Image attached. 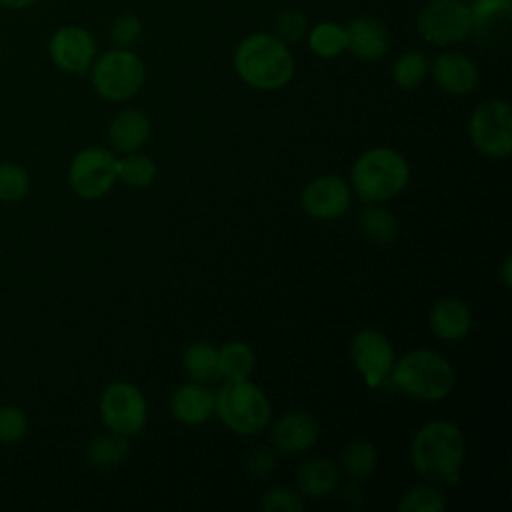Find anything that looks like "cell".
Masks as SVG:
<instances>
[{
    "mask_svg": "<svg viewBox=\"0 0 512 512\" xmlns=\"http://www.w3.org/2000/svg\"><path fill=\"white\" fill-rule=\"evenodd\" d=\"M466 458L464 432L448 420L424 424L412 438L410 462L430 482L456 484Z\"/></svg>",
    "mask_w": 512,
    "mask_h": 512,
    "instance_id": "obj_1",
    "label": "cell"
},
{
    "mask_svg": "<svg viewBox=\"0 0 512 512\" xmlns=\"http://www.w3.org/2000/svg\"><path fill=\"white\" fill-rule=\"evenodd\" d=\"M234 70L252 88L278 90L292 80L294 58L288 44L274 34L254 32L236 46Z\"/></svg>",
    "mask_w": 512,
    "mask_h": 512,
    "instance_id": "obj_2",
    "label": "cell"
},
{
    "mask_svg": "<svg viewBox=\"0 0 512 512\" xmlns=\"http://www.w3.org/2000/svg\"><path fill=\"white\" fill-rule=\"evenodd\" d=\"M390 374L396 388L422 402H438L446 398L456 382L454 368L448 358L428 348L406 352L392 366Z\"/></svg>",
    "mask_w": 512,
    "mask_h": 512,
    "instance_id": "obj_3",
    "label": "cell"
},
{
    "mask_svg": "<svg viewBox=\"0 0 512 512\" xmlns=\"http://www.w3.org/2000/svg\"><path fill=\"white\" fill-rule=\"evenodd\" d=\"M408 180V162L392 148H370L362 152L352 166V188L364 202H386L398 196Z\"/></svg>",
    "mask_w": 512,
    "mask_h": 512,
    "instance_id": "obj_4",
    "label": "cell"
},
{
    "mask_svg": "<svg viewBox=\"0 0 512 512\" xmlns=\"http://www.w3.org/2000/svg\"><path fill=\"white\" fill-rule=\"evenodd\" d=\"M214 412L220 422L240 436L262 432L272 418L266 392L248 378L226 380L214 394Z\"/></svg>",
    "mask_w": 512,
    "mask_h": 512,
    "instance_id": "obj_5",
    "label": "cell"
},
{
    "mask_svg": "<svg viewBox=\"0 0 512 512\" xmlns=\"http://www.w3.org/2000/svg\"><path fill=\"white\" fill-rule=\"evenodd\" d=\"M90 78L96 94L108 102H124L140 92L146 80V68L130 48H112L98 56L90 66Z\"/></svg>",
    "mask_w": 512,
    "mask_h": 512,
    "instance_id": "obj_6",
    "label": "cell"
},
{
    "mask_svg": "<svg viewBox=\"0 0 512 512\" xmlns=\"http://www.w3.org/2000/svg\"><path fill=\"white\" fill-rule=\"evenodd\" d=\"M100 418L110 432L136 436L148 420V404L142 390L124 380L108 384L98 402Z\"/></svg>",
    "mask_w": 512,
    "mask_h": 512,
    "instance_id": "obj_7",
    "label": "cell"
},
{
    "mask_svg": "<svg viewBox=\"0 0 512 512\" xmlns=\"http://www.w3.org/2000/svg\"><path fill=\"white\" fill-rule=\"evenodd\" d=\"M468 134L476 150L490 158H506L512 152V108L506 100H488L474 108Z\"/></svg>",
    "mask_w": 512,
    "mask_h": 512,
    "instance_id": "obj_8",
    "label": "cell"
},
{
    "mask_svg": "<svg viewBox=\"0 0 512 512\" xmlns=\"http://www.w3.org/2000/svg\"><path fill=\"white\" fill-rule=\"evenodd\" d=\"M470 4L464 0H428L418 12L420 36L436 46L462 42L470 34Z\"/></svg>",
    "mask_w": 512,
    "mask_h": 512,
    "instance_id": "obj_9",
    "label": "cell"
},
{
    "mask_svg": "<svg viewBox=\"0 0 512 512\" xmlns=\"http://www.w3.org/2000/svg\"><path fill=\"white\" fill-rule=\"evenodd\" d=\"M68 182L84 200L106 196L116 182V156L100 146L82 148L70 162Z\"/></svg>",
    "mask_w": 512,
    "mask_h": 512,
    "instance_id": "obj_10",
    "label": "cell"
},
{
    "mask_svg": "<svg viewBox=\"0 0 512 512\" xmlns=\"http://www.w3.org/2000/svg\"><path fill=\"white\" fill-rule=\"evenodd\" d=\"M48 54L60 70L84 74L96 60V40L84 26L64 24L50 36Z\"/></svg>",
    "mask_w": 512,
    "mask_h": 512,
    "instance_id": "obj_11",
    "label": "cell"
},
{
    "mask_svg": "<svg viewBox=\"0 0 512 512\" xmlns=\"http://www.w3.org/2000/svg\"><path fill=\"white\" fill-rule=\"evenodd\" d=\"M350 358L370 388H378L394 366V348L390 340L374 328L354 334Z\"/></svg>",
    "mask_w": 512,
    "mask_h": 512,
    "instance_id": "obj_12",
    "label": "cell"
},
{
    "mask_svg": "<svg viewBox=\"0 0 512 512\" xmlns=\"http://www.w3.org/2000/svg\"><path fill=\"white\" fill-rule=\"evenodd\" d=\"M350 186L340 176H320L312 180L300 194L304 212L318 220H334L350 208Z\"/></svg>",
    "mask_w": 512,
    "mask_h": 512,
    "instance_id": "obj_13",
    "label": "cell"
},
{
    "mask_svg": "<svg viewBox=\"0 0 512 512\" xmlns=\"http://www.w3.org/2000/svg\"><path fill=\"white\" fill-rule=\"evenodd\" d=\"M346 50L366 62H376L390 50V32L376 16H356L346 26Z\"/></svg>",
    "mask_w": 512,
    "mask_h": 512,
    "instance_id": "obj_14",
    "label": "cell"
},
{
    "mask_svg": "<svg viewBox=\"0 0 512 512\" xmlns=\"http://www.w3.org/2000/svg\"><path fill=\"white\" fill-rule=\"evenodd\" d=\"M320 440V424L308 412H288L272 426L274 448L284 454H302Z\"/></svg>",
    "mask_w": 512,
    "mask_h": 512,
    "instance_id": "obj_15",
    "label": "cell"
},
{
    "mask_svg": "<svg viewBox=\"0 0 512 512\" xmlns=\"http://www.w3.org/2000/svg\"><path fill=\"white\" fill-rule=\"evenodd\" d=\"M434 82L448 94H470L480 82L478 64L464 52H442L432 64Z\"/></svg>",
    "mask_w": 512,
    "mask_h": 512,
    "instance_id": "obj_16",
    "label": "cell"
},
{
    "mask_svg": "<svg viewBox=\"0 0 512 512\" xmlns=\"http://www.w3.org/2000/svg\"><path fill=\"white\" fill-rule=\"evenodd\" d=\"M470 34L478 42H498L508 36L512 18V0H474L470 4Z\"/></svg>",
    "mask_w": 512,
    "mask_h": 512,
    "instance_id": "obj_17",
    "label": "cell"
},
{
    "mask_svg": "<svg viewBox=\"0 0 512 512\" xmlns=\"http://www.w3.org/2000/svg\"><path fill=\"white\" fill-rule=\"evenodd\" d=\"M170 412L182 424H202L214 412V392L200 382L182 384L170 396Z\"/></svg>",
    "mask_w": 512,
    "mask_h": 512,
    "instance_id": "obj_18",
    "label": "cell"
},
{
    "mask_svg": "<svg viewBox=\"0 0 512 512\" xmlns=\"http://www.w3.org/2000/svg\"><path fill=\"white\" fill-rule=\"evenodd\" d=\"M472 326V314L468 306L454 296H444L432 304L430 330L436 338L446 342L462 340Z\"/></svg>",
    "mask_w": 512,
    "mask_h": 512,
    "instance_id": "obj_19",
    "label": "cell"
},
{
    "mask_svg": "<svg viewBox=\"0 0 512 512\" xmlns=\"http://www.w3.org/2000/svg\"><path fill=\"white\" fill-rule=\"evenodd\" d=\"M150 136V120L144 112L136 108H124L120 110L108 128V140L110 144L128 154L140 150Z\"/></svg>",
    "mask_w": 512,
    "mask_h": 512,
    "instance_id": "obj_20",
    "label": "cell"
},
{
    "mask_svg": "<svg viewBox=\"0 0 512 512\" xmlns=\"http://www.w3.org/2000/svg\"><path fill=\"white\" fill-rule=\"evenodd\" d=\"M340 482L338 468L328 458H310L306 460L298 472H296V486L302 496H308L312 500L330 496Z\"/></svg>",
    "mask_w": 512,
    "mask_h": 512,
    "instance_id": "obj_21",
    "label": "cell"
},
{
    "mask_svg": "<svg viewBox=\"0 0 512 512\" xmlns=\"http://www.w3.org/2000/svg\"><path fill=\"white\" fill-rule=\"evenodd\" d=\"M186 374L200 384H212L222 378L218 348L208 342H194L186 348L182 358Z\"/></svg>",
    "mask_w": 512,
    "mask_h": 512,
    "instance_id": "obj_22",
    "label": "cell"
},
{
    "mask_svg": "<svg viewBox=\"0 0 512 512\" xmlns=\"http://www.w3.org/2000/svg\"><path fill=\"white\" fill-rule=\"evenodd\" d=\"M358 226L362 234L376 244H390L398 234L396 216L380 202H368L358 214Z\"/></svg>",
    "mask_w": 512,
    "mask_h": 512,
    "instance_id": "obj_23",
    "label": "cell"
},
{
    "mask_svg": "<svg viewBox=\"0 0 512 512\" xmlns=\"http://www.w3.org/2000/svg\"><path fill=\"white\" fill-rule=\"evenodd\" d=\"M130 452V444L126 436L110 432V434H100L92 438L86 446V458L92 466L96 468H112L124 462V458Z\"/></svg>",
    "mask_w": 512,
    "mask_h": 512,
    "instance_id": "obj_24",
    "label": "cell"
},
{
    "mask_svg": "<svg viewBox=\"0 0 512 512\" xmlns=\"http://www.w3.org/2000/svg\"><path fill=\"white\" fill-rule=\"evenodd\" d=\"M156 178V164L146 154L128 152L124 158H116V180L130 188H146Z\"/></svg>",
    "mask_w": 512,
    "mask_h": 512,
    "instance_id": "obj_25",
    "label": "cell"
},
{
    "mask_svg": "<svg viewBox=\"0 0 512 512\" xmlns=\"http://www.w3.org/2000/svg\"><path fill=\"white\" fill-rule=\"evenodd\" d=\"M220 374L226 380L248 378L256 366L254 350L244 342H228L218 350Z\"/></svg>",
    "mask_w": 512,
    "mask_h": 512,
    "instance_id": "obj_26",
    "label": "cell"
},
{
    "mask_svg": "<svg viewBox=\"0 0 512 512\" xmlns=\"http://www.w3.org/2000/svg\"><path fill=\"white\" fill-rule=\"evenodd\" d=\"M308 46L320 58H336L346 50V28L336 22H320L308 32Z\"/></svg>",
    "mask_w": 512,
    "mask_h": 512,
    "instance_id": "obj_27",
    "label": "cell"
},
{
    "mask_svg": "<svg viewBox=\"0 0 512 512\" xmlns=\"http://www.w3.org/2000/svg\"><path fill=\"white\" fill-rule=\"evenodd\" d=\"M378 464V450L368 440H354L342 452V468L350 478H366Z\"/></svg>",
    "mask_w": 512,
    "mask_h": 512,
    "instance_id": "obj_28",
    "label": "cell"
},
{
    "mask_svg": "<svg viewBox=\"0 0 512 512\" xmlns=\"http://www.w3.org/2000/svg\"><path fill=\"white\" fill-rule=\"evenodd\" d=\"M428 68H430L428 58L422 52L410 50L396 58L392 66V80L396 82V86L404 90H412L422 84V80L428 74Z\"/></svg>",
    "mask_w": 512,
    "mask_h": 512,
    "instance_id": "obj_29",
    "label": "cell"
},
{
    "mask_svg": "<svg viewBox=\"0 0 512 512\" xmlns=\"http://www.w3.org/2000/svg\"><path fill=\"white\" fill-rule=\"evenodd\" d=\"M30 190L28 170L16 162H0V202H18Z\"/></svg>",
    "mask_w": 512,
    "mask_h": 512,
    "instance_id": "obj_30",
    "label": "cell"
},
{
    "mask_svg": "<svg viewBox=\"0 0 512 512\" xmlns=\"http://www.w3.org/2000/svg\"><path fill=\"white\" fill-rule=\"evenodd\" d=\"M446 500L432 484H418L410 488L398 502L400 512H442Z\"/></svg>",
    "mask_w": 512,
    "mask_h": 512,
    "instance_id": "obj_31",
    "label": "cell"
},
{
    "mask_svg": "<svg viewBox=\"0 0 512 512\" xmlns=\"http://www.w3.org/2000/svg\"><path fill=\"white\" fill-rule=\"evenodd\" d=\"M308 32V20L300 10L286 8L274 20V36L284 44H296Z\"/></svg>",
    "mask_w": 512,
    "mask_h": 512,
    "instance_id": "obj_32",
    "label": "cell"
},
{
    "mask_svg": "<svg viewBox=\"0 0 512 512\" xmlns=\"http://www.w3.org/2000/svg\"><path fill=\"white\" fill-rule=\"evenodd\" d=\"M28 432V416L22 408L4 404L0 406V444H14Z\"/></svg>",
    "mask_w": 512,
    "mask_h": 512,
    "instance_id": "obj_33",
    "label": "cell"
},
{
    "mask_svg": "<svg viewBox=\"0 0 512 512\" xmlns=\"http://www.w3.org/2000/svg\"><path fill=\"white\" fill-rule=\"evenodd\" d=\"M142 36V22L136 14H120L110 24V40L116 48H132Z\"/></svg>",
    "mask_w": 512,
    "mask_h": 512,
    "instance_id": "obj_34",
    "label": "cell"
},
{
    "mask_svg": "<svg viewBox=\"0 0 512 512\" xmlns=\"http://www.w3.org/2000/svg\"><path fill=\"white\" fill-rule=\"evenodd\" d=\"M260 504H262V510H266V512H300V510H304V500L300 498V494L290 488H284V486L270 488L262 496Z\"/></svg>",
    "mask_w": 512,
    "mask_h": 512,
    "instance_id": "obj_35",
    "label": "cell"
},
{
    "mask_svg": "<svg viewBox=\"0 0 512 512\" xmlns=\"http://www.w3.org/2000/svg\"><path fill=\"white\" fill-rule=\"evenodd\" d=\"M244 466H246L250 476H254V478H268L270 472L276 466V454L268 446H258L256 450H252L248 454Z\"/></svg>",
    "mask_w": 512,
    "mask_h": 512,
    "instance_id": "obj_36",
    "label": "cell"
},
{
    "mask_svg": "<svg viewBox=\"0 0 512 512\" xmlns=\"http://www.w3.org/2000/svg\"><path fill=\"white\" fill-rule=\"evenodd\" d=\"M38 0H0V8L6 10H26L30 6H34Z\"/></svg>",
    "mask_w": 512,
    "mask_h": 512,
    "instance_id": "obj_37",
    "label": "cell"
},
{
    "mask_svg": "<svg viewBox=\"0 0 512 512\" xmlns=\"http://www.w3.org/2000/svg\"><path fill=\"white\" fill-rule=\"evenodd\" d=\"M502 274H504V284L508 286V284H510V258H508V256L504 258V268H502Z\"/></svg>",
    "mask_w": 512,
    "mask_h": 512,
    "instance_id": "obj_38",
    "label": "cell"
}]
</instances>
